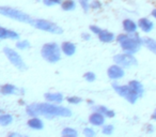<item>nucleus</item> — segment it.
<instances>
[{
  "instance_id": "4",
  "label": "nucleus",
  "mask_w": 156,
  "mask_h": 137,
  "mask_svg": "<svg viewBox=\"0 0 156 137\" xmlns=\"http://www.w3.org/2000/svg\"><path fill=\"white\" fill-rule=\"evenodd\" d=\"M0 14L22 23H28V24H30L31 20H32V17H30L28 14L24 13V12L20 11V10H16L9 7H0Z\"/></svg>"
},
{
  "instance_id": "32",
  "label": "nucleus",
  "mask_w": 156,
  "mask_h": 137,
  "mask_svg": "<svg viewBox=\"0 0 156 137\" xmlns=\"http://www.w3.org/2000/svg\"><path fill=\"white\" fill-rule=\"evenodd\" d=\"M90 29H91V31L93 33H95V34H98V33L102 31V29L101 28H98V26H90Z\"/></svg>"
},
{
  "instance_id": "29",
  "label": "nucleus",
  "mask_w": 156,
  "mask_h": 137,
  "mask_svg": "<svg viewBox=\"0 0 156 137\" xmlns=\"http://www.w3.org/2000/svg\"><path fill=\"white\" fill-rule=\"evenodd\" d=\"M83 134H85V136H87V137H93L94 135H95V132H94L92 128H86L85 130H83Z\"/></svg>"
},
{
  "instance_id": "27",
  "label": "nucleus",
  "mask_w": 156,
  "mask_h": 137,
  "mask_svg": "<svg viewBox=\"0 0 156 137\" xmlns=\"http://www.w3.org/2000/svg\"><path fill=\"white\" fill-rule=\"evenodd\" d=\"M83 77H85V79H86V81H95V74H94V73H92V72L86 73V74L83 75Z\"/></svg>"
},
{
  "instance_id": "36",
  "label": "nucleus",
  "mask_w": 156,
  "mask_h": 137,
  "mask_svg": "<svg viewBox=\"0 0 156 137\" xmlns=\"http://www.w3.org/2000/svg\"><path fill=\"white\" fill-rule=\"evenodd\" d=\"M10 136H20V135L16 134V133H12V134H10Z\"/></svg>"
},
{
  "instance_id": "30",
  "label": "nucleus",
  "mask_w": 156,
  "mask_h": 137,
  "mask_svg": "<svg viewBox=\"0 0 156 137\" xmlns=\"http://www.w3.org/2000/svg\"><path fill=\"white\" fill-rule=\"evenodd\" d=\"M112 132H113V126L112 125H106L104 128V130H103V133L106 134V135L112 134Z\"/></svg>"
},
{
  "instance_id": "7",
  "label": "nucleus",
  "mask_w": 156,
  "mask_h": 137,
  "mask_svg": "<svg viewBox=\"0 0 156 137\" xmlns=\"http://www.w3.org/2000/svg\"><path fill=\"white\" fill-rule=\"evenodd\" d=\"M112 87L119 96H123L124 99H126L130 104H134V103L137 101V99H138V94L132 89V87H130L129 85L128 86H119V85H117V84H113Z\"/></svg>"
},
{
  "instance_id": "18",
  "label": "nucleus",
  "mask_w": 156,
  "mask_h": 137,
  "mask_svg": "<svg viewBox=\"0 0 156 137\" xmlns=\"http://www.w3.org/2000/svg\"><path fill=\"white\" fill-rule=\"evenodd\" d=\"M28 125L31 128H34V130H42L44 126L42 120H40L39 118H32L28 121Z\"/></svg>"
},
{
  "instance_id": "12",
  "label": "nucleus",
  "mask_w": 156,
  "mask_h": 137,
  "mask_svg": "<svg viewBox=\"0 0 156 137\" xmlns=\"http://www.w3.org/2000/svg\"><path fill=\"white\" fill-rule=\"evenodd\" d=\"M62 50L65 55H67V56H72V55L75 54L76 46L74 45L73 43H71V42H64V43L62 44Z\"/></svg>"
},
{
  "instance_id": "28",
  "label": "nucleus",
  "mask_w": 156,
  "mask_h": 137,
  "mask_svg": "<svg viewBox=\"0 0 156 137\" xmlns=\"http://www.w3.org/2000/svg\"><path fill=\"white\" fill-rule=\"evenodd\" d=\"M67 102L72 103V104H79L81 102V99L78 98V96H71V98L67 99Z\"/></svg>"
},
{
  "instance_id": "26",
  "label": "nucleus",
  "mask_w": 156,
  "mask_h": 137,
  "mask_svg": "<svg viewBox=\"0 0 156 137\" xmlns=\"http://www.w3.org/2000/svg\"><path fill=\"white\" fill-rule=\"evenodd\" d=\"M43 2H44V5H47V7H52V5H55L61 3V0H43Z\"/></svg>"
},
{
  "instance_id": "1",
  "label": "nucleus",
  "mask_w": 156,
  "mask_h": 137,
  "mask_svg": "<svg viewBox=\"0 0 156 137\" xmlns=\"http://www.w3.org/2000/svg\"><path fill=\"white\" fill-rule=\"evenodd\" d=\"M27 114L32 117L44 116L46 118H52L56 116L60 117H69L72 111L66 107L49 104V103H34L27 107Z\"/></svg>"
},
{
  "instance_id": "2",
  "label": "nucleus",
  "mask_w": 156,
  "mask_h": 137,
  "mask_svg": "<svg viewBox=\"0 0 156 137\" xmlns=\"http://www.w3.org/2000/svg\"><path fill=\"white\" fill-rule=\"evenodd\" d=\"M118 42L125 52L134 54L139 49L141 45V40L137 33L134 34H120L118 37Z\"/></svg>"
},
{
  "instance_id": "16",
  "label": "nucleus",
  "mask_w": 156,
  "mask_h": 137,
  "mask_svg": "<svg viewBox=\"0 0 156 137\" xmlns=\"http://www.w3.org/2000/svg\"><path fill=\"white\" fill-rule=\"evenodd\" d=\"M45 99L52 103H61L63 100V96L61 93H46Z\"/></svg>"
},
{
  "instance_id": "37",
  "label": "nucleus",
  "mask_w": 156,
  "mask_h": 137,
  "mask_svg": "<svg viewBox=\"0 0 156 137\" xmlns=\"http://www.w3.org/2000/svg\"><path fill=\"white\" fill-rule=\"evenodd\" d=\"M0 113H1V110H0Z\"/></svg>"
},
{
  "instance_id": "5",
  "label": "nucleus",
  "mask_w": 156,
  "mask_h": 137,
  "mask_svg": "<svg viewBox=\"0 0 156 137\" xmlns=\"http://www.w3.org/2000/svg\"><path fill=\"white\" fill-rule=\"evenodd\" d=\"M34 28L40 29V30L47 31L50 33H55V34H61L63 32L62 28L59 27L58 25L54 24V23L49 22V20H32L30 23Z\"/></svg>"
},
{
  "instance_id": "6",
  "label": "nucleus",
  "mask_w": 156,
  "mask_h": 137,
  "mask_svg": "<svg viewBox=\"0 0 156 137\" xmlns=\"http://www.w3.org/2000/svg\"><path fill=\"white\" fill-rule=\"evenodd\" d=\"M3 52H5V56L8 57V59L10 60V62L16 67L20 71H25L27 69L26 63L24 62L23 58L20 57V55L18 52H16L15 50H13L10 47H5L3 48Z\"/></svg>"
},
{
  "instance_id": "19",
  "label": "nucleus",
  "mask_w": 156,
  "mask_h": 137,
  "mask_svg": "<svg viewBox=\"0 0 156 137\" xmlns=\"http://www.w3.org/2000/svg\"><path fill=\"white\" fill-rule=\"evenodd\" d=\"M123 27L124 29H125V31H127V32H135L137 29V26L136 24H135L133 20H125L123 22Z\"/></svg>"
},
{
  "instance_id": "3",
  "label": "nucleus",
  "mask_w": 156,
  "mask_h": 137,
  "mask_svg": "<svg viewBox=\"0 0 156 137\" xmlns=\"http://www.w3.org/2000/svg\"><path fill=\"white\" fill-rule=\"evenodd\" d=\"M41 55L46 61L50 63L58 62L61 58L60 47L57 43H46L42 47Z\"/></svg>"
},
{
  "instance_id": "35",
  "label": "nucleus",
  "mask_w": 156,
  "mask_h": 137,
  "mask_svg": "<svg viewBox=\"0 0 156 137\" xmlns=\"http://www.w3.org/2000/svg\"><path fill=\"white\" fill-rule=\"evenodd\" d=\"M152 15H153L154 17L156 18V9H155V10H153V11H152Z\"/></svg>"
},
{
  "instance_id": "22",
  "label": "nucleus",
  "mask_w": 156,
  "mask_h": 137,
  "mask_svg": "<svg viewBox=\"0 0 156 137\" xmlns=\"http://www.w3.org/2000/svg\"><path fill=\"white\" fill-rule=\"evenodd\" d=\"M12 120H13L12 116H10V115H1V116H0V125H2V126L9 125V124L12 123Z\"/></svg>"
},
{
  "instance_id": "15",
  "label": "nucleus",
  "mask_w": 156,
  "mask_h": 137,
  "mask_svg": "<svg viewBox=\"0 0 156 137\" xmlns=\"http://www.w3.org/2000/svg\"><path fill=\"white\" fill-rule=\"evenodd\" d=\"M128 85L132 87V89L134 90L135 92H136L137 94H138V96H141L143 94V92H144V89H143V86L141 85L139 81H129V84Z\"/></svg>"
},
{
  "instance_id": "25",
  "label": "nucleus",
  "mask_w": 156,
  "mask_h": 137,
  "mask_svg": "<svg viewBox=\"0 0 156 137\" xmlns=\"http://www.w3.org/2000/svg\"><path fill=\"white\" fill-rule=\"evenodd\" d=\"M16 47L20 48V49H26V48L30 47V43L28 41H23V42H18L16 44Z\"/></svg>"
},
{
  "instance_id": "9",
  "label": "nucleus",
  "mask_w": 156,
  "mask_h": 137,
  "mask_svg": "<svg viewBox=\"0 0 156 137\" xmlns=\"http://www.w3.org/2000/svg\"><path fill=\"white\" fill-rule=\"evenodd\" d=\"M108 76L111 79H119L124 76V71L123 69L119 67V65H111L108 69Z\"/></svg>"
},
{
  "instance_id": "14",
  "label": "nucleus",
  "mask_w": 156,
  "mask_h": 137,
  "mask_svg": "<svg viewBox=\"0 0 156 137\" xmlns=\"http://www.w3.org/2000/svg\"><path fill=\"white\" fill-rule=\"evenodd\" d=\"M98 38H100L101 41L104 42V43H109V42L113 41L115 35H113V33L108 32V31H106V30H102L98 33Z\"/></svg>"
},
{
  "instance_id": "20",
  "label": "nucleus",
  "mask_w": 156,
  "mask_h": 137,
  "mask_svg": "<svg viewBox=\"0 0 156 137\" xmlns=\"http://www.w3.org/2000/svg\"><path fill=\"white\" fill-rule=\"evenodd\" d=\"M142 42L151 52L156 54V41H154L153 39H150V38H145V39H143Z\"/></svg>"
},
{
  "instance_id": "34",
  "label": "nucleus",
  "mask_w": 156,
  "mask_h": 137,
  "mask_svg": "<svg viewBox=\"0 0 156 137\" xmlns=\"http://www.w3.org/2000/svg\"><path fill=\"white\" fill-rule=\"evenodd\" d=\"M152 119H154V120H156V109H155V111H154V114H153V116H152Z\"/></svg>"
},
{
  "instance_id": "8",
  "label": "nucleus",
  "mask_w": 156,
  "mask_h": 137,
  "mask_svg": "<svg viewBox=\"0 0 156 137\" xmlns=\"http://www.w3.org/2000/svg\"><path fill=\"white\" fill-rule=\"evenodd\" d=\"M113 60L118 65L123 67H130L137 65V60L129 54H120L113 57Z\"/></svg>"
},
{
  "instance_id": "21",
  "label": "nucleus",
  "mask_w": 156,
  "mask_h": 137,
  "mask_svg": "<svg viewBox=\"0 0 156 137\" xmlns=\"http://www.w3.org/2000/svg\"><path fill=\"white\" fill-rule=\"evenodd\" d=\"M95 110L98 111V113H101V114H103V115L106 116V117H109V118L115 117V111L109 110V109L106 108L105 106H98V107H95Z\"/></svg>"
},
{
  "instance_id": "31",
  "label": "nucleus",
  "mask_w": 156,
  "mask_h": 137,
  "mask_svg": "<svg viewBox=\"0 0 156 137\" xmlns=\"http://www.w3.org/2000/svg\"><path fill=\"white\" fill-rule=\"evenodd\" d=\"M79 1H80V5L83 7V11L87 12L88 9H89V0H79Z\"/></svg>"
},
{
  "instance_id": "11",
  "label": "nucleus",
  "mask_w": 156,
  "mask_h": 137,
  "mask_svg": "<svg viewBox=\"0 0 156 137\" xmlns=\"http://www.w3.org/2000/svg\"><path fill=\"white\" fill-rule=\"evenodd\" d=\"M90 123L93 125H102L104 123V115L101 113H94L90 116Z\"/></svg>"
},
{
  "instance_id": "33",
  "label": "nucleus",
  "mask_w": 156,
  "mask_h": 137,
  "mask_svg": "<svg viewBox=\"0 0 156 137\" xmlns=\"http://www.w3.org/2000/svg\"><path fill=\"white\" fill-rule=\"evenodd\" d=\"M83 39H86V40H89V39H90V37L87 34V33H85V34L83 35Z\"/></svg>"
},
{
  "instance_id": "10",
  "label": "nucleus",
  "mask_w": 156,
  "mask_h": 137,
  "mask_svg": "<svg viewBox=\"0 0 156 137\" xmlns=\"http://www.w3.org/2000/svg\"><path fill=\"white\" fill-rule=\"evenodd\" d=\"M0 39H18V34L15 31L8 30V29L0 27Z\"/></svg>"
},
{
  "instance_id": "23",
  "label": "nucleus",
  "mask_w": 156,
  "mask_h": 137,
  "mask_svg": "<svg viewBox=\"0 0 156 137\" xmlns=\"http://www.w3.org/2000/svg\"><path fill=\"white\" fill-rule=\"evenodd\" d=\"M75 5H76L73 0H66L62 3V9L64 11H72V10L75 9Z\"/></svg>"
},
{
  "instance_id": "13",
  "label": "nucleus",
  "mask_w": 156,
  "mask_h": 137,
  "mask_svg": "<svg viewBox=\"0 0 156 137\" xmlns=\"http://www.w3.org/2000/svg\"><path fill=\"white\" fill-rule=\"evenodd\" d=\"M139 26L144 32H150L153 29V23L147 18H141L139 20Z\"/></svg>"
},
{
  "instance_id": "24",
  "label": "nucleus",
  "mask_w": 156,
  "mask_h": 137,
  "mask_svg": "<svg viewBox=\"0 0 156 137\" xmlns=\"http://www.w3.org/2000/svg\"><path fill=\"white\" fill-rule=\"evenodd\" d=\"M62 135L63 136H67V137H75V136H77V132L72 128H66L63 130Z\"/></svg>"
},
{
  "instance_id": "17",
  "label": "nucleus",
  "mask_w": 156,
  "mask_h": 137,
  "mask_svg": "<svg viewBox=\"0 0 156 137\" xmlns=\"http://www.w3.org/2000/svg\"><path fill=\"white\" fill-rule=\"evenodd\" d=\"M0 92L5 96H8V94H14L17 93V88L13 85H5L0 88Z\"/></svg>"
}]
</instances>
